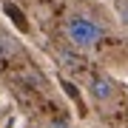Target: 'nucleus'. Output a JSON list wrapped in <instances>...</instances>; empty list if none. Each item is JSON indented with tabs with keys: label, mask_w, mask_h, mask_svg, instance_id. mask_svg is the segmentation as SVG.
<instances>
[{
	"label": "nucleus",
	"mask_w": 128,
	"mask_h": 128,
	"mask_svg": "<svg viewBox=\"0 0 128 128\" xmlns=\"http://www.w3.org/2000/svg\"><path fill=\"white\" fill-rule=\"evenodd\" d=\"M63 32H66V40H68V46L71 48H77V51H91L97 48L102 43V37H105V28L100 20H94L91 14H68L66 17V26H63Z\"/></svg>",
	"instance_id": "1"
},
{
	"label": "nucleus",
	"mask_w": 128,
	"mask_h": 128,
	"mask_svg": "<svg viewBox=\"0 0 128 128\" xmlns=\"http://www.w3.org/2000/svg\"><path fill=\"white\" fill-rule=\"evenodd\" d=\"M88 94H91L94 102L105 105V102L114 100L117 86H114V80H111L108 74H91V77H88Z\"/></svg>",
	"instance_id": "2"
},
{
	"label": "nucleus",
	"mask_w": 128,
	"mask_h": 128,
	"mask_svg": "<svg viewBox=\"0 0 128 128\" xmlns=\"http://www.w3.org/2000/svg\"><path fill=\"white\" fill-rule=\"evenodd\" d=\"M54 57H57V63L63 66L66 71H71V74H74V71H82V68H86V57H82V51L71 48L68 43H66L63 48H57V54H54Z\"/></svg>",
	"instance_id": "3"
},
{
	"label": "nucleus",
	"mask_w": 128,
	"mask_h": 128,
	"mask_svg": "<svg viewBox=\"0 0 128 128\" xmlns=\"http://www.w3.org/2000/svg\"><path fill=\"white\" fill-rule=\"evenodd\" d=\"M12 54H14V43L9 37H0V63H6Z\"/></svg>",
	"instance_id": "4"
},
{
	"label": "nucleus",
	"mask_w": 128,
	"mask_h": 128,
	"mask_svg": "<svg viewBox=\"0 0 128 128\" xmlns=\"http://www.w3.org/2000/svg\"><path fill=\"white\" fill-rule=\"evenodd\" d=\"M43 128H71V125H68V120L51 117V120H46V122H43Z\"/></svg>",
	"instance_id": "5"
},
{
	"label": "nucleus",
	"mask_w": 128,
	"mask_h": 128,
	"mask_svg": "<svg viewBox=\"0 0 128 128\" xmlns=\"http://www.w3.org/2000/svg\"><path fill=\"white\" fill-rule=\"evenodd\" d=\"M117 14H120V20L128 26V0H120V6H117Z\"/></svg>",
	"instance_id": "6"
}]
</instances>
